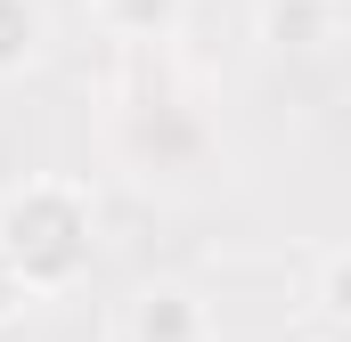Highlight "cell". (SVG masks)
Segmentation results:
<instances>
[{
  "mask_svg": "<svg viewBox=\"0 0 351 342\" xmlns=\"http://www.w3.org/2000/svg\"><path fill=\"white\" fill-rule=\"evenodd\" d=\"M41 49H49V16H41V0H0V82L33 74Z\"/></svg>",
  "mask_w": 351,
  "mask_h": 342,
  "instance_id": "cell-5",
  "label": "cell"
},
{
  "mask_svg": "<svg viewBox=\"0 0 351 342\" xmlns=\"http://www.w3.org/2000/svg\"><path fill=\"white\" fill-rule=\"evenodd\" d=\"M351 25L343 0H262V49L278 57H319V49H335Z\"/></svg>",
  "mask_w": 351,
  "mask_h": 342,
  "instance_id": "cell-3",
  "label": "cell"
},
{
  "mask_svg": "<svg viewBox=\"0 0 351 342\" xmlns=\"http://www.w3.org/2000/svg\"><path fill=\"white\" fill-rule=\"evenodd\" d=\"M319 318L351 342V253H327V269H319Z\"/></svg>",
  "mask_w": 351,
  "mask_h": 342,
  "instance_id": "cell-6",
  "label": "cell"
},
{
  "mask_svg": "<svg viewBox=\"0 0 351 342\" xmlns=\"http://www.w3.org/2000/svg\"><path fill=\"white\" fill-rule=\"evenodd\" d=\"M123 342H213V310H204V293L156 277L123 302Z\"/></svg>",
  "mask_w": 351,
  "mask_h": 342,
  "instance_id": "cell-2",
  "label": "cell"
},
{
  "mask_svg": "<svg viewBox=\"0 0 351 342\" xmlns=\"http://www.w3.org/2000/svg\"><path fill=\"white\" fill-rule=\"evenodd\" d=\"M335 342H343V334H335Z\"/></svg>",
  "mask_w": 351,
  "mask_h": 342,
  "instance_id": "cell-8",
  "label": "cell"
},
{
  "mask_svg": "<svg viewBox=\"0 0 351 342\" xmlns=\"http://www.w3.org/2000/svg\"><path fill=\"white\" fill-rule=\"evenodd\" d=\"M90 16L114 41H172L180 16H188V0H90Z\"/></svg>",
  "mask_w": 351,
  "mask_h": 342,
  "instance_id": "cell-4",
  "label": "cell"
},
{
  "mask_svg": "<svg viewBox=\"0 0 351 342\" xmlns=\"http://www.w3.org/2000/svg\"><path fill=\"white\" fill-rule=\"evenodd\" d=\"M0 253L25 269V285L49 302L66 285H82L90 261H98V196L82 179H58V171H33L0 196Z\"/></svg>",
  "mask_w": 351,
  "mask_h": 342,
  "instance_id": "cell-1",
  "label": "cell"
},
{
  "mask_svg": "<svg viewBox=\"0 0 351 342\" xmlns=\"http://www.w3.org/2000/svg\"><path fill=\"white\" fill-rule=\"evenodd\" d=\"M33 302H41V293H33V285H25V269H16V261L0 253V326H16V318H25V310H33Z\"/></svg>",
  "mask_w": 351,
  "mask_h": 342,
  "instance_id": "cell-7",
  "label": "cell"
}]
</instances>
